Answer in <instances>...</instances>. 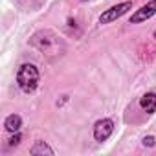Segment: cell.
<instances>
[{"label": "cell", "instance_id": "obj_1", "mask_svg": "<svg viewBox=\"0 0 156 156\" xmlns=\"http://www.w3.org/2000/svg\"><path fill=\"white\" fill-rule=\"evenodd\" d=\"M17 83L22 92L31 94L39 85V70L33 64H22L17 72Z\"/></svg>", "mask_w": 156, "mask_h": 156}, {"label": "cell", "instance_id": "obj_2", "mask_svg": "<svg viewBox=\"0 0 156 156\" xmlns=\"http://www.w3.org/2000/svg\"><path fill=\"white\" fill-rule=\"evenodd\" d=\"M130 8H132V2H121V4H118V6H112L110 9H107L105 13H101L99 22H101V24H110V22H114L116 19L123 17Z\"/></svg>", "mask_w": 156, "mask_h": 156}, {"label": "cell", "instance_id": "obj_3", "mask_svg": "<svg viewBox=\"0 0 156 156\" xmlns=\"http://www.w3.org/2000/svg\"><path fill=\"white\" fill-rule=\"evenodd\" d=\"M112 132H114V121L112 119H99L94 125V138L98 141H107Z\"/></svg>", "mask_w": 156, "mask_h": 156}, {"label": "cell", "instance_id": "obj_4", "mask_svg": "<svg viewBox=\"0 0 156 156\" xmlns=\"http://www.w3.org/2000/svg\"><path fill=\"white\" fill-rule=\"evenodd\" d=\"M154 13H156V0H151V2H147L145 6H141V8L130 17V24H140V22L151 19Z\"/></svg>", "mask_w": 156, "mask_h": 156}, {"label": "cell", "instance_id": "obj_5", "mask_svg": "<svg viewBox=\"0 0 156 156\" xmlns=\"http://www.w3.org/2000/svg\"><path fill=\"white\" fill-rule=\"evenodd\" d=\"M140 107H141L147 114H154V112H156V94H154V92H147V94L140 99Z\"/></svg>", "mask_w": 156, "mask_h": 156}, {"label": "cell", "instance_id": "obj_6", "mask_svg": "<svg viewBox=\"0 0 156 156\" xmlns=\"http://www.w3.org/2000/svg\"><path fill=\"white\" fill-rule=\"evenodd\" d=\"M20 125H22V118H20V116H17V114L8 116V118H6V121H4V127H6V130H8V132H19Z\"/></svg>", "mask_w": 156, "mask_h": 156}, {"label": "cell", "instance_id": "obj_7", "mask_svg": "<svg viewBox=\"0 0 156 156\" xmlns=\"http://www.w3.org/2000/svg\"><path fill=\"white\" fill-rule=\"evenodd\" d=\"M30 154H53V149L51 147H48L44 141H37L31 149H30Z\"/></svg>", "mask_w": 156, "mask_h": 156}, {"label": "cell", "instance_id": "obj_8", "mask_svg": "<svg viewBox=\"0 0 156 156\" xmlns=\"http://www.w3.org/2000/svg\"><path fill=\"white\" fill-rule=\"evenodd\" d=\"M19 143H20V134H19V132H15V136H11V138H9V147L19 145Z\"/></svg>", "mask_w": 156, "mask_h": 156}, {"label": "cell", "instance_id": "obj_9", "mask_svg": "<svg viewBox=\"0 0 156 156\" xmlns=\"http://www.w3.org/2000/svg\"><path fill=\"white\" fill-rule=\"evenodd\" d=\"M143 145H145V147H152V145H154V138H152V136H145V138H143Z\"/></svg>", "mask_w": 156, "mask_h": 156}, {"label": "cell", "instance_id": "obj_10", "mask_svg": "<svg viewBox=\"0 0 156 156\" xmlns=\"http://www.w3.org/2000/svg\"><path fill=\"white\" fill-rule=\"evenodd\" d=\"M154 39H156V30H154Z\"/></svg>", "mask_w": 156, "mask_h": 156}]
</instances>
